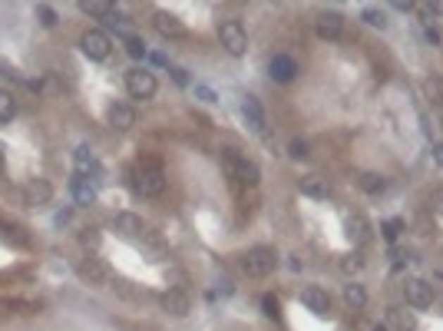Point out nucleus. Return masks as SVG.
I'll return each mask as SVG.
<instances>
[{
	"label": "nucleus",
	"mask_w": 443,
	"mask_h": 331,
	"mask_svg": "<svg viewBox=\"0 0 443 331\" xmlns=\"http://www.w3.org/2000/svg\"><path fill=\"white\" fill-rule=\"evenodd\" d=\"M70 192H73L76 206H89V202L96 199V186H93V179H89V176H73V182H70Z\"/></svg>",
	"instance_id": "nucleus-12"
},
{
	"label": "nucleus",
	"mask_w": 443,
	"mask_h": 331,
	"mask_svg": "<svg viewBox=\"0 0 443 331\" xmlns=\"http://www.w3.org/2000/svg\"><path fill=\"white\" fill-rule=\"evenodd\" d=\"M433 11H440V13H443V4H433Z\"/></svg>",
	"instance_id": "nucleus-40"
},
{
	"label": "nucleus",
	"mask_w": 443,
	"mask_h": 331,
	"mask_svg": "<svg viewBox=\"0 0 443 331\" xmlns=\"http://www.w3.org/2000/svg\"><path fill=\"white\" fill-rule=\"evenodd\" d=\"M173 80L179 83V87H185V83H189V77H185V70H173Z\"/></svg>",
	"instance_id": "nucleus-36"
},
{
	"label": "nucleus",
	"mask_w": 443,
	"mask_h": 331,
	"mask_svg": "<svg viewBox=\"0 0 443 331\" xmlns=\"http://www.w3.org/2000/svg\"><path fill=\"white\" fill-rule=\"evenodd\" d=\"M380 232H384V239H387V242H397V235L404 232V222L390 219V222H384V225H380Z\"/></svg>",
	"instance_id": "nucleus-29"
},
{
	"label": "nucleus",
	"mask_w": 443,
	"mask_h": 331,
	"mask_svg": "<svg viewBox=\"0 0 443 331\" xmlns=\"http://www.w3.org/2000/svg\"><path fill=\"white\" fill-rule=\"evenodd\" d=\"M80 46H83V54H87L89 60H106L109 50H113V40H109V33H103V30H87L83 40H80Z\"/></svg>",
	"instance_id": "nucleus-5"
},
{
	"label": "nucleus",
	"mask_w": 443,
	"mask_h": 331,
	"mask_svg": "<svg viewBox=\"0 0 443 331\" xmlns=\"http://www.w3.org/2000/svg\"><path fill=\"white\" fill-rule=\"evenodd\" d=\"M357 331H387V328H384L380 321H364V318H361V321H357Z\"/></svg>",
	"instance_id": "nucleus-35"
},
{
	"label": "nucleus",
	"mask_w": 443,
	"mask_h": 331,
	"mask_svg": "<svg viewBox=\"0 0 443 331\" xmlns=\"http://www.w3.org/2000/svg\"><path fill=\"white\" fill-rule=\"evenodd\" d=\"M242 113H245V120H249V126L255 132H265V113H261V103L255 96H245V103H242Z\"/></svg>",
	"instance_id": "nucleus-19"
},
{
	"label": "nucleus",
	"mask_w": 443,
	"mask_h": 331,
	"mask_svg": "<svg viewBox=\"0 0 443 331\" xmlns=\"http://www.w3.org/2000/svg\"><path fill=\"white\" fill-rule=\"evenodd\" d=\"M433 159H437V163L443 166V143H437V146H433Z\"/></svg>",
	"instance_id": "nucleus-37"
},
{
	"label": "nucleus",
	"mask_w": 443,
	"mask_h": 331,
	"mask_svg": "<svg viewBox=\"0 0 443 331\" xmlns=\"http://www.w3.org/2000/svg\"><path fill=\"white\" fill-rule=\"evenodd\" d=\"M156 30L163 33V37H173V40H179V37H185V23L179 20V17H173V13H156Z\"/></svg>",
	"instance_id": "nucleus-14"
},
{
	"label": "nucleus",
	"mask_w": 443,
	"mask_h": 331,
	"mask_svg": "<svg viewBox=\"0 0 443 331\" xmlns=\"http://www.w3.org/2000/svg\"><path fill=\"white\" fill-rule=\"evenodd\" d=\"M344 301L357 311V308H364V305H368V295H364V288H361V285H344Z\"/></svg>",
	"instance_id": "nucleus-23"
},
{
	"label": "nucleus",
	"mask_w": 443,
	"mask_h": 331,
	"mask_svg": "<svg viewBox=\"0 0 443 331\" xmlns=\"http://www.w3.org/2000/svg\"><path fill=\"white\" fill-rule=\"evenodd\" d=\"M126 50H130V56H136V60L146 56V44H142L139 37H130V40H126Z\"/></svg>",
	"instance_id": "nucleus-31"
},
{
	"label": "nucleus",
	"mask_w": 443,
	"mask_h": 331,
	"mask_svg": "<svg viewBox=\"0 0 443 331\" xmlns=\"http://www.w3.org/2000/svg\"><path fill=\"white\" fill-rule=\"evenodd\" d=\"M109 123H113V130H132L136 126V110L126 106V103H113L109 106Z\"/></svg>",
	"instance_id": "nucleus-15"
},
{
	"label": "nucleus",
	"mask_w": 443,
	"mask_h": 331,
	"mask_svg": "<svg viewBox=\"0 0 443 331\" xmlns=\"http://www.w3.org/2000/svg\"><path fill=\"white\" fill-rule=\"evenodd\" d=\"M163 308L169 311V315H175V318H182V315H189L192 301H189V295H185V292L173 288V292H166V295H163Z\"/></svg>",
	"instance_id": "nucleus-13"
},
{
	"label": "nucleus",
	"mask_w": 443,
	"mask_h": 331,
	"mask_svg": "<svg viewBox=\"0 0 443 331\" xmlns=\"http://www.w3.org/2000/svg\"><path fill=\"white\" fill-rule=\"evenodd\" d=\"M301 305L308 311H314L318 318H325L327 311H331V295H327L325 288L311 285V288H304V292H301Z\"/></svg>",
	"instance_id": "nucleus-8"
},
{
	"label": "nucleus",
	"mask_w": 443,
	"mask_h": 331,
	"mask_svg": "<svg viewBox=\"0 0 443 331\" xmlns=\"http://www.w3.org/2000/svg\"><path fill=\"white\" fill-rule=\"evenodd\" d=\"M423 93H427V99H430V103H443V80L440 77H430L427 83H423Z\"/></svg>",
	"instance_id": "nucleus-25"
},
{
	"label": "nucleus",
	"mask_w": 443,
	"mask_h": 331,
	"mask_svg": "<svg viewBox=\"0 0 443 331\" xmlns=\"http://www.w3.org/2000/svg\"><path fill=\"white\" fill-rule=\"evenodd\" d=\"M427 40H430V44H440V33L433 30V27H427Z\"/></svg>",
	"instance_id": "nucleus-38"
},
{
	"label": "nucleus",
	"mask_w": 443,
	"mask_h": 331,
	"mask_svg": "<svg viewBox=\"0 0 443 331\" xmlns=\"http://www.w3.org/2000/svg\"><path fill=\"white\" fill-rule=\"evenodd\" d=\"M225 169H228V179L235 182V186H258V166L251 163V159H242L238 153L225 149Z\"/></svg>",
	"instance_id": "nucleus-3"
},
{
	"label": "nucleus",
	"mask_w": 443,
	"mask_h": 331,
	"mask_svg": "<svg viewBox=\"0 0 443 331\" xmlns=\"http://www.w3.org/2000/svg\"><path fill=\"white\" fill-rule=\"evenodd\" d=\"M0 173H4V149H0Z\"/></svg>",
	"instance_id": "nucleus-39"
},
{
	"label": "nucleus",
	"mask_w": 443,
	"mask_h": 331,
	"mask_svg": "<svg viewBox=\"0 0 443 331\" xmlns=\"http://www.w3.org/2000/svg\"><path fill=\"white\" fill-rule=\"evenodd\" d=\"M113 229L123 235V239H136V235H142V219L139 216H132V212H119L116 219H113Z\"/></svg>",
	"instance_id": "nucleus-11"
},
{
	"label": "nucleus",
	"mask_w": 443,
	"mask_h": 331,
	"mask_svg": "<svg viewBox=\"0 0 443 331\" xmlns=\"http://www.w3.org/2000/svg\"><path fill=\"white\" fill-rule=\"evenodd\" d=\"M80 11L89 13V17H109L113 13V4H103V0H93V4H80Z\"/></svg>",
	"instance_id": "nucleus-26"
},
{
	"label": "nucleus",
	"mask_w": 443,
	"mask_h": 331,
	"mask_svg": "<svg viewBox=\"0 0 443 331\" xmlns=\"http://www.w3.org/2000/svg\"><path fill=\"white\" fill-rule=\"evenodd\" d=\"M80 272H83L87 278H93V282H106V272L99 268V262H96V258H89V265L83 262V265H80Z\"/></svg>",
	"instance_id": "nucleus-28"
},
{
	"label": "nucleus",
	"mask_w": 443,
	"mask_h": 331,
	"mask_svg": "<svg viewBox=\"0 0 443 331\" xmlns=\"http://www.w3.org/2000/svg\"><path fill=\"white\" fill-rule=\"evenodd\" d=\"M341 27H344V20H341V13H335V11H327L318 17V37H325V40L341 37Z\"/></svg>",
	"instance_id": "nucleus-17"
},
{
	"label": "nucleus",
	"mask_w": 443,
	"mask_h": 331,
	"mask_svg": "<svg viewBox=\"0 0 443 331\" xmlns=\"http://www.w3.org/2000/svg\"><path fill=\"white\" fill-rule=\"evenodd\" d=\"M268 73H271L275 83H292V80L298 77V63H294L288 54H278V56H271Z\"/></svg>",
	"instance_id": "nucleus-9"
},
{
	"label": "nucleus",
	"mask_w": 443,
	"mask_h": 331,
	"mask_svg": "<svg viewBox=\"0 0 443 331\" xmlns=\"http://www.w3.org/2000/svg\"><path fill=\"white\" fill-rule=\"evenodd\" d=\"M357 186L364 189L368 196H378V192H384V186H387V182H384V176H378V173H364V176L357 179Z\"/></svg>",
	"instance_id": "nucleus-22"
},
{
	"label": "nucleus",
	"mask_w": 443,
	"mask_h": 331,
	"mask_svg": "<svg viewBox=\"0 0 443 331\" xmlns=\"http://www.w3.org/2000/svg\"><path fill=\"white\" fill-rule=\"evenodd\" d=\"M327 192H331V182L321 176H304L301 179V196L308 199H327Z\"/></svg>",
	"instance_id": "nucleus-20"
},
{
	"label": "nucleus",
	"mask_w": 443,
	"mask_h": 331,
	"mask_svg": "<svg viewBox=\"0 0 443 331\" xmlns=\"http://www.w3.org/2000/svg\"><path fill=\"white\" fill-rule=\"evenodd\" d=\"M73 166H76V176H93V173H99V163H96V156L89 153V146H76Z\"/></svg>",
	"instance_id": "nucleus-16"
},
{
	"label": "nucleus",
	"mask_w": 443,
	"mask_h": 331,
	"mask_svg": "<svg viewBox=\"0 0 443 331\" xmlns=\"http://www.w3.org/2000/svg\"><path fill=\"white\" fill-rule=\"evenodd\" d=\"M132 189L146 199H156L166 192V176L159 163H149V159H142L136 169H132Z\"/></svg>",
	"instance_id": "nucleus-1"
},
{
	"label": "nucleus",
	"mask_w": 443,
	"mask_h": 331,
	"mask_svg": "<svg viewBox=\"0 0 443 331\" xmlns=\"http://www.w3.org/2000/svg\"><path fill=\"white\" fill-rule=\"evenodd\" d=\"M404 295H407V305H413V308L433 305V285H427L423 278H411V282L404 285Z\"/></svg>",
	"instance_id": "nucleus-7"
},
{
	"label": "nucleus",
	"mask_w": 443,
	"mask_h": 331,
	"mask_svg": "<svg viewBox=\"0 0 443 331\" xmlns=\"http://www.w3.org/2000/svg\"><path fill=\"white\" fill-rule=\"evenodd\" d=\"M361 268H364V255L361 252L344 255V262H341V272H344V275H354V272H361Z\"/></svg>",
	"instance_id": "nucleus-27"
},
{
	"label": "nucleus",
	"mask_w": 443,
	"mask_h": 331,
	"mask_svg": "<svg viewBox=\"0 0 443 331\" xmlns=\"http://www.w3.org/2000/svg\"><path fill=\"white\" fill-rule=\"evenodd\" d=\"M218 40H222V46H225L232 56H242L245 50H249V33H245V27L238 20H225L222 27H218Z\"/></svg>",
	"instance_id": "nucleus-4"
},
{
	"label": "nucleus",
	"mask_w": 443,
	"mask_h": 331,
	"mask_svg": "<svg viewBox=\"0 0 443 331\" xmlns=\"http://www.w3.org/2000/svg\"><path fill=\"white\" fill-rule=\"evenodd\" d=\"M364 20L370 23V27H384L387 23V17H384V11H378V7H364V13H361Z\"/></svg>",
	"instance_id": "nucleus-30"
},
{
	"label": "nucleus",
	"mask_w": 443,
	"mask_h": 331,
	"mask_svg": "<svg viewBox=\"0 0 443 331\" xmlns=\"http://www.w3.org/2000/svg\"><path fill=\"white\" fill-rule=\"evenodd\" d=\"M344 229H347V239H351L354 245H364L370 239V225H368L364 216H351V219L344 222Z\"/></svg>",
	"instance_id": "nucleus-18"
},
{
	"label": "nucleus",
	"mask_w": 443,
	"mask_h": 331,
	"mask_svg": "<svg viewBox=\"0 0 443 331\" xmlns=\"http://www.w3.org/2000/svg\"><path fill=\"white\" fill-rule=\"evenodd\" d=\"M37 17H40V23H44V27H54V23H56V13L50 11L46 4H40V7H37Z\"/></svg>",
	"instance_id": "nucleus-34"
},
{
	"label": "nucleus",
	"mask_w": 443,
	"mask_h": 331,
	"mask_svg": "<svg viewBox=\"0 0 443 331\" xmlns=\"http://www.w3.org/2000/svg\"><path fill=\"white\" fill-rule=\"evenodd\" d=\"M275 265H278V252L271 249V245H255V249H249L245 252V262H242V268L249 272L251 278H265L275 272Z\"/></svg>",
	"instance_id": "nucleus-2"
},
{
	"label": "nucleus",
	"mask_w": 443,
	"mask_h": 331,
	"mask_svg": "<svg viewBox=\"0 0 443 331\" xmlns=\"http://www.w3.org/2000/svg\"><path fill=\"white\" fill-rule=\"evenodd\" d=\"M261 308H265V315H268V318H278V298L265 295V298H261Z\"/></svg>",
	"instance_id": "nucleus-33"
},
{
	"label": "nucleus",
	"mask_w": 443,
	"mask_h": 331,
	"mask_svg": "<svg viewBox=\"0 0 443 331\" xmlns=\"http://www.w3.org/2000/svg\"><path fill=\"white\" fill-rule=\"evenodd\" d=\"M288 156H292V159H308V143H301V139H292V146H288Z\"/></svg>",
	"instance_id": "nucleus-32"
},
{
	"label": "nucleus",
	"mask_w": 443,
	"mask_h": 331,
	"mask_svg": "<svg viewBox=\"0 0 443 331\" xmlns=\"http://www.w3.org/2000/svg\"><path fill=\"white\" fill-rule=\"evenodd\" d=\"M387 321L394 331H417V318H413V311H407V308H390Z\"/></svg>",
	"instance_id": "nucleus-21"
},
{
	"label": "nucleus",
	"mask_w": 443,
	"mask_h": 331,
	"mask_svg": "<svg viewBox=\"0 0 443 331\" xmlns=\"http://www.w3.org/2000/svg\"><path fill=\"white\" fill-rule=\"evenodd\" d=\"M50 196H54V189H50V182H46V179H33L30 186L23 189V202H27V206H33V209L46 206V202H50Z\"/></svg>",
	"instance_id": "nucleus-10"
},
{
	"label": "nucleus",
	"mask_w": 443,
	"mask_h": 331,
	"mask_svg": "<svg viewBox=\"0 0 443 331\" xmlns=\"http://www.w3.org/2000/svg\"><path fill=\"white\" fill-rule=\"evenodd\" d=\"M126 89H130V96L136 99H149L152 93H156V77H152L149 70H130L126 73Z\"/></svg>",
	"instance_id": "nucleus-6"
},
{
	"label": "nucleus",
	"mask_w": 443,
	"mask_h": 331,
	"mask_svg": "<svg viewBox=\"0 0 443 331\" xmlns=\"http://www.w3.org/2000/svg\"><path fill=\"white\" fill-rule=\"evenodd\" d=\"M13 113H17V103H13V96L7 93V89H0V123H11Z\"/></svg>",
	"instance_id": "nucleus-24"
}]
</instances>
